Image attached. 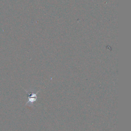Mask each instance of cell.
<instances>
[{
  "label": "cell",
  "mask_w": 131,
  "mask_h": 131,
  "mask_svg": "<svg viewBox=\"0 0 131 131\" xmlns=\"http://www.w3.org/2000/svg\"><path fill=\"white\" fill-rule=\"evenodd\" d=\"M25 91L28 94L29 96L28 97V101H27V102L25 104V105H26L27 104H28L29 106H34V103L37 100L38 97H37V94H38V93L39 92V90L35 93L33 92V91L31 92L30 93H29L27 90H25Z\"/></svg>",
  "instance_id": "1"
}]
</instances>
